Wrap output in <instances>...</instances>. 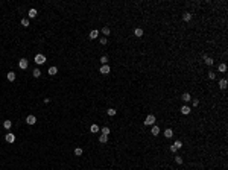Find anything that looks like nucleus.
Returning a JSON list of instances; mask_svg holds the SVG:
<instances>
[{
	"instance_id": "obj_1",
	"label": "nucleus",
	"mask_w": 228,
	"mask_h": 170,
	"mask_svg": "<svg viewBox=\"0 0 228 170\" xmlns=\"http://www.w3.org/2000/svg\"><path fill=\"white\" fill-rule=\"evenodd\" d=\"M154 123H155V115L149 114L146 117V120H144V125H146V126H154Z\"/></svg>"
},
{
	"instance_id": "obj_2",
	"label": "nucleus",
	"mask_w": 228,
	"mask_h": 170,
	"mask_svg": "<svg viewBox=\"0 0 228 170\" xmlns=\"http://www.w3.org/2000/svg\"><path fill=\"white\" fill-rule=\"evenodd\" d=\"M35 62L38 64V65L44 64V62H46V56H44V55H41V53H37V55H35Z\"/></svg>"
},
{
	"instance_id": "obj_3",
	"label": "nucleus",
	"mask_w": 228,
	"mask_h": 170,
	"mask_svg": "<svg viewBox=\"0 0 228 170\" xmlns=\"http://www.w3.org/2000/svg\"><path fill=\"white\" fill-rule=\"evenodd\" d=\"M18 67L21 70H26L27 68V59H26V58H21V59L18 61Z\"/></svg>"
},
{
	"instance_id": "obj_4",
	"label": "nucleus",
	"mask_w": 228,
	"mask_h": 170,
	"mask_svg": "<svg viewBox=\"0 0 228 170\" xmlns=\"http://www.w3.org/2000/svg\"><path fill=\"white\" fill-rule=\"evenodd\" d=\"M26 123H27V125H31V126L35 125V123H37V117H35V115H27V117H26Z\"/></svg>"
},
{
	"instance_id": "obj_5",
	"label": "nucleus",
	"mask_w": 228,
	"mask_h": 170,
	"mask_svg": "<svg viewBox=\"0 0 228 170\" xmlns=\"http://www.w3.org/2000/svg\"><path fill=\"white\" fill-rule=\"evenodd\" d=\"M99 72H101L102 74H108V73H110V65H106V64H105V65H102Z\"/></svg>"
},
{
	"instance_id": "obj_6",
	"label": "nucleus",
	"mask_w": 228,
	"mask_h": 170,
	"mask_svg": "<svg viewBox=\"0 0 228 170\" xmlns=\"http://www.w3.org/2000/svg\"><path fill=\"white\" fill-rule=\"evenodd\" d=\"M182 20H184V21H190V20H192V12H184V14H182Z\"/></svg>"
},
{
	"instance_id": "obj_7",
	"label": "nucleus",
	"mask_w": 228,
	"mask_h": 170,
	"mask_svg": "<svg viewBox=\"0 0 228 170\" xmlns=\"http://www.w3.org/2000/svg\"><path fill=\"white\" fill-rule=\"evenodd\" d=\"M6 141L8 143H14L15 141V135L14 134H6Z\"/></svg>"
},
{
	"instance_id": "obj_8",
	"label": "nucleus",
	"mask_w": 228,
	"mask_h": 170,
	"mask_svg": "<svg viewBox=\"0 0 228 170\" xmlns=\"http://www.w3.org/2000/svg\"><path fill=\"white\" fill-rule=\"evenodd\" d=\"M219 88H221V90H227V79H221V81H219Z\"/></svg>"
},
{
	"instance_id": "obj_9",
	"label": "nucleus",
	"mask_w": 228,
	"mask_h": 170,
	"mask_svg": "<svg viewBox=\"0 0 228 170\" xmlns=\"http://www.w3.org/2000/svg\"><path fill=\"white\" fill-rule=\"evenodd\" d=\"M97 36H99V31H96V29H94V31L90 32V38H91V40H96Z\"/></svg>"
},
{
	"instance_id": "obj_10",
	"label": "nucleus",
	"mask_w": 228,
	"mask_h": 170,
	"mask_svg": "<svg viewBox=\"0 0 228 170\" xmlns=\"http://www.w3.org/2000/svg\"><path fill=\"white\" fill-rule=\"evenodd\" d=\"M181 113L184 114V115H187V114H190V108H189L187 105H184V106L181 108Z\"/></svg>"
},
{
	"instance_id": "obj_11",
	"label": "nucleus",
	"mask_w": 228,
	"mask_h": 170,
	"mask_svg": "<svg viewBox=\"0 0 228 170\" xmlns=\"http://www.w3.org/2000/svg\"><path fill=\"white\" fill-rule=\"evenodd\" d=\"M11 126H12L11 120H5V122H3V128H5V129H11Z\"/></svg>"
},
{
	"instance_id": "obj_12",
	"label": "nucleus",
	"mask_w": 228,
	"mask_h": 170,
	"mask_svg": "<svg viewBox=\"0 0 228 170\" xmlns=\"http://www.w3.org/2000/svg\"><path fill=\"white\" fill-rule=\"evenodd\" d=\"M134 35L135 36H143V29H140V27L134 29Z\"/></svg>"
},
{
	"instance_id": "obj_13",
	"label": "nucleus",
	"mask_w": 228,
	"mask_h": 170,
	"mask_svg": "<svg viewBox=\"0 0 228 170\" xmlns=\"http://www.w3.org/2000/svg\"><path fill=\"white\" fill-rule=\"evenodd\" d=\"M8 81H11V82L15 81V73H14V72H9V73H8Z\"/></svg>"
},
{
	"instance_id": "obj_14",
	"label": "nucleus",
	"mask_w": 228,
	"mask_h": 170,
	"mask_svg": "<svg viewBox=\"0 0 228 170\" xmlns=\"http://www.w3.org/2000/svg\"><path fill=\"white\" fill-rule=\"evenodd\" d=\"M151 132H152V135L157 137V135L160 134V128H158V126H152V131H151Z\"/></svg>"
},
{
	"instance_id": "obj_15",
	"label": "nucleus",
	"mask_w": 228,
	"mask_h": 170,
	"mask_svg": "<svg viewBox=\"0 0 228 170\" xmlns=\"http://www.w3.org/2000/svg\"><path fill=\"white\" fill-rule=\"evenodd\" d=\"M172 135H173V131L172 129H166L164 131V137H166V138H170Z\"/></svg>"
},
{
	"instance_id": "obj_16",
	"label": "nucleus",
	"mask_w": 228,
	"mask_h": 170,
	"mask_svg": "<svg viewBox=\"0 0 228 170\" xmlns=\"http://www.w3.org/2000/svg\"><path fill=\"white\" fill-rule=\"evenodd\" d=\"M204 61H205L207 65H213V59H211V58H208L207 55H204Z\"/></svg>"
},
{
	"instance_id": "obj_17",
	"label": "nucleus",
	"mask_w": 228,
	"mask_h": 170,
	"mask_svg": "<svg viewBox=\"0 0 228 170\" xmlns=\"http://www.w3.org/2000/svg\"><path fill=\"white\" fill-rule=\"evenodd\" d=\"M99 141H101V143H106V141H108V135L102 134L101 137H99Z\"/></svg>"
},
{
	"instance_id": "obj_18",
	"label": "nucleus",
	"mask_w": 228,
	"mask_h": 170,
	"mask_svg": "<svg viewBox=\"0 0 228 170\" xmlns=\"http://www.w3.org/2000/svg\"><path fill=\"white\" fill-rule=\"evenodd\" d=\"M56 73H58V68L56 67H50V68H49V74H50V76H55Z\"/></svg>"
},
{
	"instance_id": "obj_19",
	"label": "nucleus",
	"mask_w": 228,
	"mask_h": 170,
	"mask_svg": "<svg viewBox=\"0 0 228 170\" xmlns=\"http://www.w3.org/2000/svg\"><path fill=\"white\" fill-rule=\"evenodd\" d=\"M172 146H173V147H175L176 150H178V149H181V147H182V141H180V140H178V141H175V143L172 144Z\"/></svg>"
},
{
	"instance_id": "obj_20",
	"label": "nucleus",
	"mask_w": 228,
	"mask_h": 170,
	"mask_svg": "<svg viewBox=\"0 0 228 170\" xmlns=\"http://www.w3.org/2000/svg\"><path fill=\"white\" fill-rule=\"evenodd\" d=\"M29 17H31V18L37 17V9H34V8H32V9H29Z\"/></svg>"
},
{
	"instance_id": "obj_21",
	"label": "nucleus",
	"mask_w": 228,
	"mask_h": 170,
	"mask_svg": "<svg viewBox=\"0 0 228 170\" xmlns=\"http://www.w3.org/2000/svg\"><path fill=\"white\" fill-rule=\"evenodd\" d=\"M190 99H192V96H190L189 93H184V94H182V100H184V102H189Z\"/></svg>"
},
{
	"instance_id": "obj_22",
	"label": "nucleus",
	"mask_w": 228,
	"mask_h": 170,
	"mask_svg": "<svg viewBox=\"0 0 228 170\" xmlns=\"http://www.w3.org/2000/svg\"><path fill=\"white\" fill-rule=\"evenodd\" d=\"M90 131L93 132V134H96V132H99V126H97V125H91V128H90Z\"/></svg>"
},
{
	"instance_id": "obj_23",
	"label": "nucleus",
	"mask_w": 228,
	"mask_h": 170,
	"mask_svg": "<svg viewBox=\"0 0 228 170\" xmlns=\"http://www.w3.org/2000/svg\"><path fill=\"white\" fill-rule=\"evenodd\" d=\"M102 32H103V35H110V32H111V31H110V27H108V26H103V27H102Z\"/></svg>"
},
{
	"instance_id": "obj_24",
	"label": "nucleus",
	"mask_w": 228,
	"mask_h": 170,
	"mask_svg": "<svg viewBox=\"0 0 228 170\" xmlns=\"http://www.w3.org/2000/svg\"><path fill=\"white\" fill-rule=\"evenodd\" d=\"M106 114H108L110 117H113V115H116V109H113V108H110V109H106Z\"/></svg>"
},
{
	"instance_id": "obj_25",
	"label": "nucleus",
	"mask_w": 228,
	"mask_h": 170,
	"mask_svg": "<svg viewBox=\"0 0 228 170\" xmlns=\"http://www.w3.org/2000/svg\"><path fill=\"white\" fill-rule=\"evenodd\" d=\"M32 74H34V77H40V76H41V72H40L38 68H35L34 72H32Z\"/></svg>"
},
{
	"instance_id": "obj_26",
	"label": "nucleus",
	"mask_w": 228,
	"mask_h": 170,
	"mask_svg": "<svg viewBox=\"0 0 228 170\" xmlns=\"http://www.w3.org/2000/svg\"><path fill=\"white\" fill-rule=\"evenodd\" d=\"M74 155H76V156H81V155H82V149H81V147H76V149H74Z\"/></svg>"
},
{
	"instance_id": "obj_27",
	"label": "nucleus",
	"mask_w": 228,
	"mask_h": 170,
	"mask_svg": "<svg viewBox=\"0 0 228 170\" xmlns=\"http://www.w3.org/2000/svg\"><path fill=\"white\" fill-rule=\"evenodd\" d=\"M101 62H102V64H103V65H105V64H106V62H108V56H106V55H103V56H102V58H101Z\"/></svg>"
},
{
	"instance_id": "obj_28",
	"label": "nucleus",
	"mask_w": 228,
	"mask_h": 170,
	"mask_svg": "<svg viewBox=\"0 0 228 170\" xmlns=\"http://www.w3.org/2000/svg\"><path fill=\"white\" fill-rule=\"evenodd\" d=\"M102 134L108 135V134H110V128H108V126H103V128H102Z\"/></svg>"
},
{
	"instance_id": "obj_29",
	"label": "nucleus",
	"mask_w": 228,
	"mask_h": 170,
	"mask_svg": "<svg viewBox=\"0 0 228 170\" xmlns=\"http://www.w3.org/2000/svg\"><path fill=\"white\" fill-rule=\"evenodd\" d=\"M219 72H227V65L225 64H219Z\"/></svg>"
},
{
	"instance_id": "obj_30",
	"label": "nucleus",
	"mask_w": 228,
	"mask_h": 170,
	"mask_svg": "<svg viewBox=\"0 0 228 170\" xmlns=\"http://www.w3.org/2000/svg\"><path fill=\"white\" fill-rule=\"evenodd\" d=\"M21 24H23L24 27H27V26H29V20H27V18H23V20H21Z\"/></svg>"
},
{
	"instance_id": "obj_31",
	"label": "nucleus",
	"mask_w": 228,
	"mask_h": 170,
	"mask_svg": "<svg viewBox=\"0 0 228 170\" xmlns=\"http://www.w3.org/2000/svg\"><path fill=\"white\" fill-rule=\"evenodd\" d=\"M175 163L176 164H182V156H175Z\"/></svg>"
},
{
	"instance_id": "obj_32",
	"label": "nucleus",
	"mask_w": 228,
	"mask_h": 170,
	"mask_svg": "<svg viewBox=\"0 0 228 170\" xmlns=\"http://www.w3.org/2000/svg\"><path fill=\"white\" fill-rule=\"evenodd\" d=\"M208 77H210V79H216V73L210 72V73H208Z\"/></svg>"
},
{
	"instance_id": "obj_33",
	"label": "nucleus",
	"mask_w": 228,
	"mask_h": 170,
	"mask_svg": "<svg viewBox=\"0 0 228 170\" xmlns=\"http://www.w3.org/2000/svg\"><path fill=\"white\" fill-rule=\"evenodd\" d=\"M106 43H108V40H106L105 36H102V38H101V44H106Z\"/></svg>"
},
{
	"instance_id": "obj_34",
	"label": "nucleus",
	"mask_w": 228,
	"mask_h": 170,
	"mask_svg": "<svg viewBox=\"0 0 228 170\" xmlns=\"http://www.w3.org/2000/svg\"><path fill=\"white\" fill-rule=\"evenodd\" d=\"M192 103H193V106H198V105H199V100H198V99H193Z\"/></svg>"
},
{
	"instance_id": "obj_35",
	"label": "nucleus",
	"mask_w": 228,
	"mask_h": 170,
	"mask_svg": "<svg viewBox=\"0 0 228 170\" xmlns=\"http://www.w3.org/2000/svg\"><path fill=\"white\" fill-rule=\"evenodd\" d=\"M170 152H172V153H175V152H176V149L173 147V146H170Z\"/></svg>"
}]
</instances>
